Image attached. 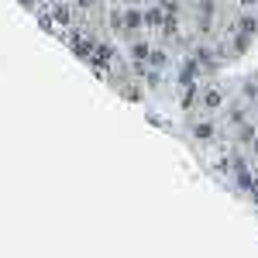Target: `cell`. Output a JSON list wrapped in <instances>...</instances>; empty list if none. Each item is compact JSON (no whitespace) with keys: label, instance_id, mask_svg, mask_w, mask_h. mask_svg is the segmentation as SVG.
Segmentation results:
<instances>
[{"label":"cell","instance_id":"cell-1","mask_svg":"<svg viewBox=\"0 0 258 258\" xmlns=\"http://www.w3.org/2000/svg\"><path fill=\"white\" fill-rule=\"evenodd\" d=\"M224 90L220 86H200V107L207 110V114H217V110H224Z\"/></svg>","mask_w":258,"mask_h":258},{"label":"cell","instance_id":"cell-2","mask_svg":"<svg viewBox=\"0 0 258 258\" xmlns=\"http://www.w3.org/2000/svg\"><path fill=\"white\" fill-rule=\"evenodd\" d=\"M124 31H127V35L145 31V7H141V4H127V7H124Z\"/></svg>","mask_w":258,"mask_h":258},{"label":"cell","instance_id":"cell-3","mask_svg":"<svg viewBox=\"0 0 258 258\" xmlns=\"http://www.w3.org/2000/svg\"><path fill=\"white\" fill-rule=\"evenodd\" d=\"M152 41L148 38H138V35H131V45H127V55H131V62H148V55H152Z\"/></svg>","mask_w":258,"mask_h":258},{"label":"cell","instance_id":"cell-4","mask_svg":"<svg viewBox=\"0 0 258 258\" xmlns=\"http://www.w3.org/2000/svg\"><path fill=\"white\" fill-rule=\"evenodd\" d=\"M162 24H165V7L155 0V4L145 7V28H148V31H159Z\"/></svg>","mask_w":258,"mask_h":258},{"label":"cell","instance_id":"cell-5","mask_svg":"<svg viewBox=\"0 0 258 258\" xmlns=\"http://www.w3.org/2000/svg\"><path fill=\"white\" fill-rule=\"evenodd\" d=\"M189 135H193L197 141H203V145H207V141H214V138H217V124H214V120H193Z\"/></svg>","mask_w":258,"mask_h":258},{"label":"cell","instance_id":"cell-6","mask_svg":"<svg viewBox=\"0 0 258 258\" xmlns=\"http://www.w3.org/2000/svg\"><path fill=\"white\" fill-rule=\"evenodd\" d=\"M244 120H248V107H244V103H234V107L227 110V127H241Z\"/></svg>","mask_w":258,"mask_h":258},{"label":"cell","instance_id":"cell-7","mask_svg":"<svg viewBox=\"0 0 258 258\" xmlns=\"http://www.w3.org/2000/svg\"><path fill=\"white\" fill-rule=\"evenodd\" d=\"M148 66H152V69H165V66H169V52H165L162 45H155L152 55H148Z\"/></svg>","mask_w":258,"mask_h":258},{"label":"cell","instance_id":"cell-8","mask_svg":"<svg viewBox=\"0 0 258 258\" xmlns=\"http://www.w3.org/2000/svg\"><path fill=\"white\" fill-rule=\"evenodd\" d=\"M76 7H83V11H90V7H97V0H76Z\"/></svg>","mask_w":258,"mask_h":258},{"label":"cell","instance_id":"cell-9","mask_svg":"<svg viewBox=\"0 0 258 258\" xmlns=\"http://www.w3.org/2000/svg\"><path fill=\"white\" fill-rule=\"evenodd\" d=\"M248 152H251V159L258 162V135H255V141H251V145H248Z\"/></svg>","mask_w":258,"mask_h":258},{"label":"cell","instance_id":"cell-10","mask_svg":"<svg viewBox=\"0 0 258 258\" xmlns=\"http://www.w3.org/2000/svg\"><path fill=\"white\" fill-rule=\"evenodd\" d=\"M255 14H258V7H255Z\"/></svg>","mask_w":258,"mask_h":258}]
</instances>
